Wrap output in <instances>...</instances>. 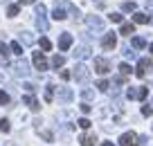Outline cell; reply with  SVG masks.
<instances>
[{
    "instance_id": "1",
    "label": "cell",
    "mask_w": 153,
    "mask_h": 146,
    "mask_svg": "<svg viewBox=\"0 0 153 146\" xmlns=\"http://www.w3.org/2000/svg\"><path fill=\"white\" fill-rule=\"evenodd\" d=\"M45 14H48L45 5H36V27L41 29V32H48V27H50V23H48V18H45Z\"/></svg>"
},
{
    "instance_id": "2",
    "label": "cell",
    "mask_w": 153,
    "mask_h": 146,
    "mask_svg": "<svg viewBox=\"0 0 153 146\" xmlns=\"http://www.w3.org/2000/svg\"><path fill=\"white\" fill-rule=\"evenodd\" d=\"M146 72H153V63L149 61V59H140V63H137V70H135V74H137L140 79H144V76H146Z\"/></svg>"
},
{
    "instance_id": "3",
    "label": "cell",
    "mask_w": 153,
    "mask_h": 146,
    "mask_svg": "<svg viewBox=\"0 0 153 146\" xmlns=\"http://www.w3.org/2000/svg\"><path fill=\"white\" fill-rule=\"evenodd\" d=\"M32 63H34V67H36V70H41V72H45V70H48V59L43 56V52H34Z\"/></svg>"
},
{
    "instance_id": "4",
    "label": "cell",
    "mask_w": 153,
    "mask_h": 146,
    "mask_svg": "<svg viewBox=\"0 0 153 146\" xmlns=\"http://www.w3.org/2000/svg\"><path fill=\"white\" fill-rule=\"evenodd\" d=\"M72 43H74V38H72V34H68V32H63L61 36H59V50L61 52H68L72 47Z\"/></svg>"
},
{
    "instance_id": "5",
    "label": "cell",
    "mask_w": 153,
    "mask_h": 146,
    "mask_svg": "<svg viewBox=\"0 0 153 146\" xmlns=\"http://www.w3.org/2000/svg\"><path fill=\"white\" fill-rule=\"evenodd\" d=\"M101 47H104L106 52H113L115 47H117V36H115V34H106V36L101 38Z\"/></svg>"
},
{
    "instance_id": "6",
    "label": "cell",
    "mask_w": 153,
    "mask_h": 146,
    "mask_svg": "<svg viewBox=\"0 0 153 146\" xmlns=\"http://www.w3.org/2000/svg\"><path fill=\"white\" fill-rule=\"evenodd\" d=\"M86 25L92 29V32H104V20L99 16H88L86 18Z\"/></svg>"
},
{
    "instance_id": "7",
    "label": "cell",
    "mask_w": 153,
    "mask_h": 146,
    "mask_svg": "<svg viewBox=\"0 0 153 146\" xmlns=\"http://www.w3.org/2000/svg\"><path fill=\"white\" fill-rule=\"evenodd\" d=\"M72 76H74L76 81H81V83H83V81L90 79V70H88L86 65H76V67H74V72H72Z\"/></svg>"
},
{
    "instance_id": "8",
    "label": "cell",
    "mask_w": 153,
    "mask_h": 146,
    "mask_svg": "<svg viewBox=\"0 0 153 146\" xmlns=\"http://www.w3.org/2000/svg\"><path fill=\"white\" fill-rule=\"evenodd\" d=\"M120 146H140L137 135H135V133H124V135L120 137Z\"/></svg>"
},
{
    "instance_id": "9",
    "label": "cell",
    "mask_w": 153,
    "mask_h": 146,
    "mask_svg": "<svg viewBox=\"0 0 153 146\" xmlns=\"http://www.w3.org/2000/svg\"><path fill=\"white\" fill-rule=\"evenodd\" d=\"M108 70H110V63L106 61V59L97 56V59H95V72H97V74H106Z\"/></svg>"
},
{
    "instance_id": "10",
    "label": "cell",
    "mask_w": 153,
    "mask_h": 146,
    "mask_svg": "<svg viewBox=\"0 0 153 146\" xmlns=\"http://www.w3.org/2000/svg\"><path fill=\"white\" fill-rule=\"evenodd\" d=\"M14 72H16L18 76H27V74H29L27 61H23V59H20V61H16V63H14Z\"/></svg>"
},
{
    "instance_id": "11",
    "label": "cell",
    "mask_w": 153,
    "mask_h": 146,
    "mask_svg": "<svg viewBox=\"0 0 153 146\" xmlns=\"http://www.w3.org/2000/svg\"><path fill=\"white\" fill-rule=\"evenodd\" d=\"M72 54H74V59H81V61H83V59L90 56V47H88V45H79Z\"/></svg>"
},
{
    "instance_id": "12",
    "label": "cell",
    "mask_w": 153,
    "mask_h": 146,
    "mask_svg": "<svg viewBox=\"0 0 153 146\" xmlns=\"http://www.w3.org/2000/svg\"><path fill=\"white\" fill-rule=\"evenodd\" d=\"M23 101H25V104H27V106H29V108H32V110H34V113H38V110H41V104H38V101H36V99H34L32 94H25V97H23Z\"/></svg>"
},
{
    "instance_id": "13",
    "label": "cell",
    "mask_w": 153,
    "mask_h": 146,
    "mask_svg": "<svg viewBox=\"0 0 153 146\" xmlns=\"http://www.w3.org/2000/svg\"><path fill=\"white\" fill-rule=\"evenodd\" d=\"M133 23H137V25H146V23H151V16L142 14V11H135V14H133Z\"/></svg>"
},
{
    "instance_id": "14",
    "label": "cell",
    "mask_w": 153,
    "mask_h": 146,
    "mask_svg": "<svg viewBox=\"0 0 153 146\" xmlns=\"http://www.w3.org/2000/svg\"><path fill=\"white\" fill-rule=\"evenodd\" d=\"M120 34H124V36H131V34H135V25H133V23H124V20H122Z\"/></svg>"
},
{
    "instance_id": "15",
    "label": "cell",
    "mask_w": 153,
    "mask_h": 146,
    "mask_svg": "<svg viewBox=\"0 0 153 146\" xmlns=\"http://www.w3.org/2000/svg\"><path fill=\"white\" fill-rule=\"evenodd\" d=\"M79 142H81V146H95L97 137H95V135H88V133H86V135L79 137Z\"/></svg>"
},
{
    "instance_id": "16",
    "label": "cell",
    "mask_w": 153,
    "mask_h": 146,
    "mask_svg": "<svg viewBox=\"0 0 153 146\" xmlns=\"http://www.w3.org/2000/svg\"><path fill=\"white\" fill-rule=\"evenodd\" d=\"M131 45H133L135 50H144V47H146V41H144L142 36H133L131 38Z\"/></svg>"
},
{
    "instance_id": "17",
    "label": "cell",
    "mask_w": 153,
    "mask_h": 146,
    "mask_svg": "<svg viewBox=\"0 0 153 146\" xmlns=\"http://www.w3.org/2000/svg\"><path fill=\"white\" fill-rule=\"evenodd\" d=\"M52 18L54 20H65L68 16H65V9H63V7H56V9L52 11Z\"/></svg>"
},
{
    "instance_id": "18",
    "label": "cell",
    "mask_w": 153,
    "mask_h": 146,
    "mask_svg": "<svg viewBox=\"0 0 153 146\" xmlns=\"http://www.w3.org/2000/svg\"><path fill=\"white\" fill-rule=\"evenodd\" d=\"M20 43H25V45H32L34 43V36L29 32H20Z\"/></svg>"
},
{
    "instance_id": "19",
    "label": "cell",
    "mask_w": 153,
    "mask_h": 146,
    "mask_svg": "<svg viewBox=\"0 0 153 146\" xmlns=\"http://www.w3.org/2000/svg\"><path fill=\"white\" fill-rule=\"evenodd\" d=\"M59 97H61V101H70V99H72V90H70V88H61Z\"/></svg>"
},
{
    "instance_id": "20",
    "label": "cell",
    "mask_w": 153,
    "mask_h": 146,
    "mask_svg": "<svg viewBox=\"0 0 153 146\" xmlns=\"http://www.w3.org/2000/svg\"><path fill=\"white\" fill-rule=\"evenodd\" d=\"M63 63H65V59H63L61 54H54L52 56V67H61Z\"/></svg>"
},
{
    "instance_id": "21",
    "label": "cell",
    "mask_w": 153,
    "mask_h": 146,
    "mask_svg": "<svg viewBox=\"0 0 153 146\" xmlns=\"http://www.w3.org/2000/svg\"><path fill=\"white\" fill-rule=\"evenodd\" d=\"M11 52H14L16 56H23V45H20L18 41H14V43H11Z\"/></svg>"
},
{
    "instance_id": "22",
    "label": "cell",
    "mask_w": 153,
    "mask_h": 146,
    "mask_svg": "<svg viewBox=\"0 0 153 146\" xmlns=\"http://www.w3.org/2000/svg\"><path fill=\"white\" fill-rule=\"evenodd\" d=\"M137 9V5H135L133 0H131V2H122V11H135Z\"/></svg>"
},
{
    "instance_id": "23",
    "label": "cell",
    "mask_w": 153,
    "mask_h": 146,
    "mask_svg": "<svg viewBox=\"0 0 153 146\" xmlns=\"http://www.w3.org/2000/svg\"><path fill=\"white\" fill-rule=\"evenodd\" d=\"M41 50H43V52H50V50H52V43H50L45 36L41 38Z\"/></svg>"
},
{
    "instance_id": "24",
    "label": "cell",
    "mask_w": 153,
    "mask_h": 146,
    "mask_svg": "<svg viewBox=\"0 0 153 146\" xmlns=\"http://www.w3.org/2000/svg\"><path fill=\"white\" fill-rule=\"evenodd\" d=\"M52 97H54V85H48V88H45V101H52Z\"/></svg>"
},
{
    "instance_id": "25",
    "label": "cell",
    "mask_w": 153,
    "mask_h": 146,
    "mask_svg": "<svg viewBox=\"0 0 153 146\" xmlns=\"http://www.w3.org/2000/svg\"><path fill=\"white\" fill-rule=\"evenodd\" d=\"M7 104H9V94L5 90H0V106H7Z\"/></svg>"
},
{
    "instance_id": "26",
    "label": "cell",
    "mask_w": 153,
    "mask_h": 146,
    "mask_svg": "<svg viewBox=\"0 0 153 146\" xmlns=\"http://www.w3.org/2000/svg\"><path fill=\"white\" fill-rule=\"evenodd\" d=\"M120 72H122V76H128V74H131V65H128V63H122V65H120Z\"/></svg>"
},
{
    "instance_id": "27",
    "label": "cell",
    "mask_w": 153,
    "mask_h": 146,
    "mask_svg": "<svg viewBox=\"0 0 153 146\" xmlns=\"http://www.w3.org/2000/svg\"><path fill=\"white\" fill-rule=\"evenodd\" d=\"M0 130H2V133H9V130H11V126H9V122H7V119H0Z\"/></svg>"
},
{
    "instance_id": "28",
    "label": "cell",
    "mask_w": 153,
    "mask_h": 146,
    "mask_svg": "<svg viewBox=\"0 0 153 146\" xmlns=\"http://www.w3.org/2000/svg\"><path fill=\"white\" fill-rule=\"evenodd\" d=\"M7 14H9L11 18H14V16H18V5H9V7H7Z\"/></svg>"
},
{
    "instance_id": "29",
    "label": "cell",
    "mask_w": 153,
    "mask_h": 146,
    "mask_svg": "<svg viewBox=\"0 0 153 146\" xmlns=\"http://www.w3.org/2000/svg\"><path fill=\"white\" fill-rule=\"evenodd\" d=\"M146 94H149V88H137V97L135 99H146Z\"/></svg>"
},
{
    "instance_id": "30",
    "label": "cell",
    "mask_w": 153,
    "mask_h": 146,
    "mask_svg": "<svg viewBox=\"0 0 153 146\" xmlns=\"http://www.w3.org/2000/svg\"><path fill=\"white\" fill-rule=\"evenodd\" d=\"M38 130H41V128H38ZM41 137H43V139H48V142H52L54 139V135L50 130H41Z\"/></svg>"
},
{
    "instance_id": "31",
    "label": "cell",
    "mask_w": 153,
    "mask_h": 146,
    "mask_svg": "<svg viewBox=\"0 0 153 146\" xmlns=\"http://www.w3.org/2000/svg\"><path fill=\"white\" fill-rule=\"evenodd\" d=\"M126 97H128V99H135V97H137V88H128L126 90Z\"/></svg>"
},
{
    "instance_id": "32",
    "label": "cell",
    "mask_w": 153,
    "mask_h": 146,
    "mask_svg": "<svg viewBox=\"0 0 153 146\" xmlns=\"http://www.w3.org/2000/svg\"><path fill=\"white\" fill-rule=\"evenodd\" d=\"M9 50H11V47H7L5 43H0V56H7V54H9Z\"/></svg>"
},
{
    "instance_id": "33",
    "label": "cell",
    "mask_w": 153,
    "mask_h": 146,
    "mask_svg": "<svg viewBox=\"0 0 153 146\" xmlns=\"http://www.w3.org/2000/svg\"><path fill=\"white\" fill-rule=\"evenodd\" d=\"M76 124H79L81 128H90V119H86V117H83V119H79Z\"/></svg>"
},
{
    "instance_id": "34",
    "label": "cell",
    "mask_w": 153,
    "mask_h": 146,
    "mask_svg": "<svg viewBox=\"0 0 153 146\" xmlns=\"http://www.w3.org/2000/svg\"><path fill=\"white\" fill-rule=\"evenodd\" d=\"M108 18L113 20V23H122V20H124V18H122V14H110Z\"/></svg>"
},
{
    "instance_id": "35",
    "label": "cell",
    "mask_w": 153,
    "mask_h": 146,
    "mask_svg": "<svg viewBox=\"0 0 153 146\" xmlns=\"http://www.w3.org/2000/svg\"><path fill=\"white\" fill-rule=\"evenodd\" d=\"M142 115H144V117H151V115H153V108H151V106H144V108H142Z\"/></svg>"
},
{
    "instance_id": "36",
    "label": "cell",
    "mask_w": 153,
    "mask_h": 146,
    "mask_svg": "<svg viewBox=\"0 0 153 146\" xmlns=\"http://www.w3.org/2000/svg\"><path fill=\"white\" fill-rule=\"evenodd\" d=\"M61 79H63V81H70V79H72V72H68V70H61Z\"/></svg>"
},
{
    "instance_id": "37",
    "label": "cell",
    "mask_w": 153,
    "mask_h": 146,
    "mask_svg": "<svg viewBox=\"0 0 153 146\" xmlns=\"http://www.w3.org/2000/svg\"><path fill=\"white\" fill-rule=\"evenodd\" d=\"M79 108H81V113H83V115H88V113L92 110V106H88V104H81Z\"/></svg>"
},
{
    "instance_id": "38",
    "label": "cell",
    "mask_w": 153,
    "mask_h": 146,
    "mask_svg": "<svg viewBox=\"0 0 153 146\" xmlns=\"http://www.w3.org/2000/svg\"><path fill=\"white\" fill-rule=\"evenodd\" d=\"M83 99H92V97H95V92H92V90H83Z\"/></svg>"
},
{
    "instance_id": "39",
    "label": "cell",
    "mask_w": 153,
    "mask_h": 146,
    "mask_svg": "<svg viewBox=\"0 0 153 146\" xmlns=\"http://www.w3.org/2000/svg\"><path fill=\"white\" fill-rule=\"evenodd\" d=\"M97 88H99V90H108V81H104V79H101L99 83H97Z\"/></svg>"
},
{
    "instance_id": "40",
    "label": "cell",
    "mask_w": 153,
    "mask_h": 146,
    "mask_svg": "<svg viewBox=\"0 0 153 146\" xmlns=\"http://www.w3.org/2000/svg\"><path fill=\"white\" fill-rule=\"evenodd\" d=\"M101 146H115V144H113V142H104Z\"/></svg>"
},
{
    "instance_id": "41",
    "label": "cell",
    "mask_w": 153,
    "mask_h": 146,
    "mask_svg": "<svg viewBox=\"0 0 153 146\" xmlns=\"http://www.w3.org/2000/svg\"><path fill=\"white\" fill-rule=\"evenodd\" d=\"M20 2H27V5H32V2H36V0H20Z\"/></svg>"
},
{
    "instance_id": "42",
    "label": "cell",
    "mask_w": 153,
    "mask_h": 146,
    "mask_svg": "<svg viewBox=\"0 0 153 146\" xmlns=\"http://www.w3.org/2000/svg\"><path fill=\"white\" fill-rule=\"evenodd\" d=\"M7 146H16V144H14V142H9V144H7Z\"/></svg>"
},
{
    "instance_id": "43",
    "label": "cell",
    "mask_w": 153,
    "mask_h": 146,
    "mask_svg": "<svg viewBox=\"0 0 153 146\" xmlns=\"http://www.w3.org/2000/svg\"><path fill=\"white\" fill-rule=\"evenodd\" d=\"M149 47H151V50H153V43H151V45H149Z\"/></svg>"
}]
</instances>
